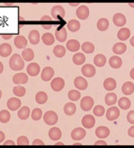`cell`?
Returning <instances> with one entry per match:
<instances>
[{
  "label": "cell",
  "instance_id": "cell-1",
  "mask_svg": "<svg viewBox=\"0 0 134 148\" xmlns=\"http://www.w3.org/2000/svg\"><path fill=\"white\" fill-rule=\"evenodd\" d=\"M10 67L12 71H21L25 67V62L18 53L13 54L10 59Z\"/></svg>",
  "mask_w": 134,
  "mask_h": 148
},
{
  "label": "cell",
  "instance_id": "cell-2",
  "mask_svg": "<svg viewBox=\"0 0 134 148\" xmlns=\"http://www.w3.org/2000/svg\"><path fill=\"white\" fill-rule=\"evenodd\" d=\"M43 120H44L45 124L49 125V126H54V125H56L58 121V115L56 112L48 111L44 114Z\"/></svg>",
  "mask_w": 134,
  "mask_h": 148
},
{
  "label": "cell",
  "instance_id": "cell-3",
  "mask_svg": "<svg viewBox=\"0 0 134 148\" xmlns=\"http://www.w3.org/2000/svg\"><path fill=\"white\" fill-rule=\"evenodd\" d=\"M94 106V99L91 98V97H85V98L82 99L81 101V108L82 111L85 112H88L90 111Z\"/></svg>",
  "mask_w": 134,
  "mask_h": 148
},
{
  "label": "cell",
  "instance_id": "cell-4",
  "mask_svg": "<svg viewBox=\"0 0 134 148\" xmlns=\"http://www.w3.org/2000/svg\"><path fill=\"white\" fill-rule=\"evenodd\" d=\"M51 13H52L53 18L56 19V20L65 18V10H64V8H63L62 6H60V5L54 6L52 9Z\"/></svg>",
  "mask_w": 134,
  "mask_h": 148
},
{
  "label": "cell",
  "instance_id": "cell-5",
  "mask_svg": "<svg viewBox=\"0 0 134 148\" xmlns=\"http://www.w3.org/2000/svg\"><path fill=\"white\" fill-rule=\"evenodd\" d=\"M65 86V81L60 77L54 78V79L51 82V87L54 91L56 92H59L61 91Z\"/></svg>",
  "mask_w": 134,
  "mask_h": 148
},
{
  "label": "cell",
  "instance_id": "cell-6",
  "mask_svg": "<svg viewBox=\"0 0 134 148\" xmlns=\"http://www.w3.org/2000/svg\"><path fill=\"white\" fill-rule=\"evenodd\" d=\"M119 115H120L119 109L115 106L109 108V110L106 112V117H107L109 121H113V120L117 119L119 117Z\"/></svg>",
  "mask_w": 134,
  "mask_h": 148
},
{
  "label": "cell",
  "instance_id": "cell-7",
  "mask_svg": "<svg viewBox=\"0 0 134 148\" xmlns=\"http://www.w3.org/2000/svg\"><path fill=\"white\" fill-rule=\"evenodd\" d=\"M86 135V132L84 128L82 127H76L74 128L71 132V139L74 141H81L82 140Z\"/></svg>",
  "mask_w": 134,
  "mask_h": 148
},
{
  "label": "cell",
  "instance_id": "cell-8",
  "mask_svg": "<svg viewBox=\"0 0 134 148\" xmlns=\"http://www.w3.org/2000/svg\"><path fill=\"white\" fill-rule=\"evenodd\" d=\"M96 120L94 118V116L91 114H86L82 119V125L86 128H92L95 126Z\"/></svg>",
  "mask_w": 134,
  "mask_h": 148
},
{
  "label": "cell",
  "instance_id": "cell-9",
  "mask_svg": "<svg viewBox=\"0 0 134 148\" xmlns=\"http://www.w3.org/2000/svg\"><path fill=\"white\" fill-rule=\"evenodd\" d=\"M76 15L79 19L81 20H85L89 16V9L85 5L80 6L76 10Z\"/></svg>",
  "mask_w": 134,
  "mask_h": 148
},
{
  "label": "cell",
  "instance_id": "cell-10",
  "mask_svg": "<svg viewBox=\"0 0 134 148\" xmlns=\"http://www.w3.org/2000/svg\"><path fill=\"white\" fill-rule=\"evenodd\" d=\"M82 75L88 78H91L93 76H95L96 74V69L94 66L90 65V64H86L84 67L82 68Z\"/></svg>",
  "mask_w": 134,
  "mask_h": 148
},
{
  "label": "cell",
  "instance_id": "cell-11",
  "mask_svg": "<svg viewBox=\"0 0 134 148\" xmlns=\"http://www.w3.org/2000/svg\"><path fill=\"white\" fill-rule=\"evenodd\" d=\"M54 75V71L51 67H46L41 71V79L44 82L51 81Z\"/></svg>",
  "mask_w": 134,
  "mask_h": 148
},
{
  "label": "cell",
  "instance_id": "cell-12",
  "mask_svg": "<svg viewBox=\"0 0 134 148\" xmlns=\"http://www.w3.org/2000/svg\"><path fill=\"white\" fill-rule=\"evenodd\" d=\"M28 81V76L25 73H17L12 77V82L16 84H26Z\"/></svg>",
  "mask_w": 134,
  "mask_h": 148
},
{
  "label": "cell",
  "instance_id": "cell-13",
  "mask_svg": "<svg viewBox=\"0 0 134 148\" xmlns=\"http://www.w3.org/2000/svg\"><path fill=\"white\" fill-rule=\"evenodd\" d=\"M26 71H27V73L29 74V76L35 77L39 73V71H41V67H39V65L37 63H31L27 66Z\"/></svg>",
  "mask_w": 134,
  "mask_h": 148
},
{
  "label": "cell",
  "instance_id": "cell-14",
  "mask_svg": "<svg viewBox=\"0 0 134 148\" xmlns=\"http://www.w3.org/2000/svg\"><path fill=\"white\" fill-rule=\"evenodd\" d=\"M7 105L10 111H17L21 107V100L18 98H11L8 100Z\"/></svg>",
  "mask_w": 134,
  "mask_h": 148
},
{
  "label": "cell",
  "instance_id": "cell-15",
  "mask_svg": "<svg viewBox=\"0 0 134 148\" xmlns=\"http://www.w3.org/2000/svg\"><path fill=\"white\" fill-rule=\"evenodd\" d=\"M95 133L97 135V137H98L100 139H104V138H107L110 135V130L107 127L100 126L96 130Z\"/></svg>",
  "mask_w": 134,
  "mask_h": 148
},
{
  "label": "cell",
  "instance_id": "cell-16",
  "mask_svg": "<svg viewBox=\"0 0 134 148\" xmlns=\"http://www.w3.org/2000/svg\"><path fill=\"white\" fill-rule=\"evenodd\" d=\"M74 85L75 87L79 90H85L88 86V84L85 78L82 77H77L75 80H74Z\"/></svg>",
  "mask_w": 134,
  "mask_h": 148
},
{
  "label": "cell",
  "instance_id": "cell-17",
  "mask_svg": "<svg viewBox=\"0 0 134 148\" xmlns=\"http://www.w3.org/2000/svg\"><path fill=\"white\" fill-rule=\"evenodd\" d=\"M49 137L52 141H58L62 137V132L58 127H52L49 130Z\"/></svg>",
  "mask_w": 134,
  "mask_h": 148
},
{
  "label": "cell",
  "instance_id": "cell-18",
  "mask_svg": "<svg viewBox=\"0 0 134 148\" xmlns=\"http://www.w3.org/2000/svg\"><path fill=\"white\" fill-rule=\"evenodd\" d=\"M113 21L116 26H124L126 24V17L122 13H116L113 15Z\"/></svg>",
  "mask_w": 134,
  "mask_h": 148
},
{
  "label": "cell",
  "instance_id": "cell-19",
  "mask_svg": "<svg viewBox=\"0 0 134 148\" xmlns=\"http://www.w3.org/2000/svg\"><path fill=\"white\" fill-rule=\"evenodd\" d=\"M122 92L126 96H129L134 92V84L131 82H127L122 85Z\"/></svg>",
  "mask_w": 134,
  "mask_h": 148
},
{
  "label": "cell",
  "instance_id": "cell-20",
  "mask_svg": "<svg viewBox=\"0 0 134 148\" xmlns=\"http://www.w3.org/2000/svg\"><path fill=\"white\" fill-rule=\"evenodd\" d=\"M12 52V48L11 46L8 43H3L0 45V56L2 57H7Z\"/></svg>",
  "mask_w": 134,
  "mask_h": 148
},
{
  "label": "cell",
  "instance_id": "cell-21",
  "mask_svg": "<svg viewBox=\"0 0 134 148\" xmlns=\"http://www.w3.org/2000/svg\"><path fill=\"white\" fill-rule=\"evenodd\" d=\"M81 48V45L79 41L76 40H69L67 42V49L70 52H78L79 49Z\"/></svg>",
  "mask_w": 134,
  "mask_h": 148
},
{
  "label": "cell",
  "instance_id": "cell-22",
  "mask_svg": "<svg viewBox=\"0 0 134 148\" xmlns=\"http://www.w3.org/2000/svg\"><path fill=\"white\" fill-rule=\"evenodd\" d=\"M103 86L106 90L113 91V90H115L116 87V82L115 79H113V78H107V79L104 81Z\"/></svg>",
  "mask_w": 134,
  "mask_h": 148
},
{
  "label": "cell",
  "instance_id": "cell-23",
  "mask_svg": "<svg viewBox=\"0 0 134 148\" xmlns=\"http://www.w3.org/2000/svg\"><path fill=\"white\" fill-rule=\"evenodd\" d=\"M14 44L18 49H23L27 45V40L23 36H17L14 40Z\"/></svg>",
  "mask_w": 134,
  "mask_h": 148
},
{
  "label": "cell",
  "instance_id": "cell-24",
  "mask_svg": "<svg viewBox=\"0 0 134 148\" xmlns=\"http://www.w3.org/2000/svg\"><path fill=\"white\" fill-rule=\"evenodd\" d=\"M131 37V30L129 28H126V27H123L121 28L117 33V38H119L120 40H127L128 38Z\"/></svg>",
  "mask_w": 134,
  "mask_h": 148
},
{
  "label": "cell",
  "instance_id": "cell-25",
  "mask_svg": "<svg viewBox=\"0 0 134 148\" xmlns=\"http://www.w3.org/2000/svg\"><path fill=\"white\" fill-rule=\"evenodd\" d=\"M127 51V45L123 42H118L115 43L113 47V52L116 54H123Z\"/></svg>",
  "mask_w": 134,
  "mask_h": 148
},
{
  "label": "cell",
  "instance_id": "cell-26",
  "mask_svg": "<svg viewBox=\"0 0 134 148\" xmlns=\"http://www.w3.org/2000/svg\"><path fill=\"white\" fill-rule=\"evenodd\" d=\"M39 38H41V36H39V32L38 30L34 29L29 33L28 38H29V41L31 44H33V45L38 44L39 42Z\"/></svg>",
  "mask_w": 134,
  "mask_h": 148
},
{
  "label": "cell",
  "instance_id": "cell-27",
  "mask_svg": "<svg viewBox=\"0 0 134 148\" xmlns=\"http://www.w3.org/2000/svg\"><path fill=\"white\" fill-rule=\"evenodd\" d=\"M109 64L113 69H119L122 66V59L117 56H112L109 59Z\"/></svg>",
  "mask_w": 134,
  "mask_h": 148
},
{
  "label": "cell",
  "instance_id": "cell-28",
  "mask_svg": "<svg viewBox=\"0 0 134 148\" xmlns=\"http://www.w3.org/2000/svg\"><path fill=\"white\" fill-rule=\"evenodd\" d=\"M67 37H68V35H67V30L65 27H62L61 29H58L56 31V38L58 41L60 42L66 41Z\"/></svg>",
  "mask_w": 134,
  "mask_h": 148
},
{
  "label": "cell",
  "instance_id": "cell-29",
  "mask_svg": "<svg viewBox=\"0 0 134 148\" xmlns=\"http://www.w3.org/2000/svg\"><path fill=\"white\" fill-rule=\"evenodd\" d=\"M29 114H30V109L27 106H23L18 111V117L22 120L27 119L29 117Z\"/></svg>",
  "mask_w": 134,
  "mask_h": 148
},
{
  "label": "cell",
  "instance_id": "cell-30",
  "mask_svg": "<svg viewBox=\"0 0 134 148\" xmlns=\"http://www.w3.org/2000/svg\"><path fill=\"white\" fill-rule=\"evenodd\" d=\"M76 112V105L72 102H69L65 104L64 106V112L67 115H73Z\"/></svg>",
  "mask_w": 134,
  "mask_h": 148
},
{
  "label": "cell",
  "instance_id": "cell-31",
  "mask_svg": "<svg viewBox=\"0 0 134 148\" xmlns=\"http://www.w3.org/2000/svg\"><path fill=\"white\" fill-rule=\"evenodd\" d=\"M94 64H95L97 67H103V66L106 64V57L103 54H97V56L94 57Z\"/></svg>",
  "mask_w": 134,
  "mask_h": 148
},
{
  "label": "cell",
  "instance_id": "cell-32",
  "mask_svg": "<svg viewBox=\"0 0 134 148\" xmlns=\"http://www.w3.org/2000/svg\"><path fill=\"white\" fill-rule=\"evenodd\" d=\"M22 57L23 60L25 61H31L34 59V52L32 49H29V48H25L23 50V52L22 53Z\"/></svg>",
  "mask_w": 134,
  "mask_h": 148
},
{
  "label": "cell",
  "instance_id": "cell-33",
  "mask_svg": "<svg viewBox=\"0 0 134 148\" xmlns=\"http://www.w3.org/2000/svg\"><path fill=\"white\" fill-rule=\"evenodd\" d=\"M117 101V96L115 93H108L105 97V103L108 106H112V105L115 104Z\"/></svg>",
  "mask_w": 134,
  "mask_h": 148
},
{
  "label": "cell",
  "instance_id": "cell-34",
  "mask_svg": "<svg viewBox=\"0 0 134 148\" xmlns=\"http://www.w3.org/2000/svg\"><path fill=\"white\" fill-rule=\"evenodd\" d=\"M97 27L100 31H106L109 27V21L106 18H100L97 24Z\"/></svg>",
  "mask_w": 134,
  "mask_h": 148
},
{
  "label": "cell",
  "instance_id": "cell-35",
  "mask_svg": "<svg viewBox=\"0 0 134 148\" xmlns=\"http://www.w3.org/2000/svg\"><path fill=\"white\" fill-rule=\"evenodd\" d=\"M54 54L58 58H62L66 54V48L62 45H57L54 48Z\"/></svg>",
  "mask_w": 134,
  "mask_h": 148
},
{
  "label": "cell",
  "instance_id": "cell-36",
  "mask_svg": "<svg viewBox=\"0 0 134 148\" xmlns=\"http://www.w3.org/2000/svg\"><path fill=\"white\" fill-rule=\"evenodd\" d=\"M67 27H68V29L71 31V32H77V31L80 29L81 25L77 20H70L68 23V25H67Z\"/></svg>",
  "mask_w": 134,
  "mask_h": 148
},
{
  "label": "cell",
  "instance_id": "cell-37",
  "mask_svg": "<svg viewBox=\"0 0 134 148\" xmlns=\"http://www.w3.org/2000/svg\"><path fill=\"white\" fill-rule=\"evenodd\" d=\"M118 105H119V107L122 109V110H128V109L131 107V102L128 98L123 97V98H121L119 100H118Z\"/></svg>",
  "mask_w": 134,
  "mask_h": 148
},
{
  "label": "cell",
  "instance_id": "cell-38",
  "mask_svg": "<svg viewBox=\"0 0 134 148\" xmlns=\"http://www.w3.org/2000/svg\"><path fill=\"white\" fill-rule=\"evenodd\" d=\"M42 41L45 45H52L54 42V37L53 36V34L51 33H45L42 36Z\"/></svg>",
  "mask_w": 134,
  "mask_h": 148
},
{
  "label": "cell",
  "instance_id": "cell-39",
  "mask_svg": "<svg viewBox=\"0 0 134 148\" xmlns=\"http://www.w3.org/2000/svg\"><path fill=\"white\" fill-rule=\"evenodd\" d=\"M48 100V96L45 92H38L36 95V101L38 104H44L46 103V101Z\"/></svg>",
  "mask_w": 134,
  "mask_h": 148
},
{
  "label": "cell",
  "instance_id": "cell-40",
  "mask_svg": "<svg viewBox=\"0 0 134 148\" xmlns=\"http://www.w3.org/2000/svg\"><path fill=\"white\" fill-rule=\"evenodd\" d=\"M72 60H73V63L75 64V65H82V64L85 63V56L82 53H75L73 56Z\"/></svg>",
  "mask_w": 134,
  "mask_h": 148
},
{
  "label": "cell",
  "instance_id": "cell-41",
  "mask_svg": "<svg viewBox=\"0 0 134 148\" xmlns=\"http://www.w3.org/2000/svg\"><path fill=\"white\" fill-rule=\"evenodd\" d=\"M82 52H85V53H92L95 51V46L91 42H85L84 44H82Z\"/></svg>",
  "mask_w": 134,
  "mask_h": 148
},
{
  "label": "cell",
  "instance_id": "cell-42",
  "mask_svg": "<svg viewBox=\"0 0 134 148\" xmlns=\"http://www.w3.org/2000/svg\"><path fill=\"white\" fill-rule=\"evenodd\" d=\"M10 120V114L9 111L7 110H2L0 112V122L5 124L8 123Z\"/></svg>",
  "mask_w": 134,
  "mask_h": 148
},
{
  "label": "cell",
  "instance_id": "cell-43",
  "mask_svg": "<svg viewBox=\"0 0 134 148\" xmlns=\"http://www.w3.org/2000/svg\"><path fill=\"white\" fill-rule=\"evenodd\" d=\"M41 116H42V111L39 108H35L32 112V114H31V117H32V119L35 120V121H38V120L41 118Z\"/></svg>",
  "mask_w": 134,
  "mask_h": 148
},
{
  "label": "cell",
  "instance_id": "cell-44",
  "mask_svg": "<svg viewBox=\"0 0 134 148\" xmlns=\"http://www.w3.org/2000/svg\"><path fill=\"white\" fill-rule=\"evenodd\" d=\"M69 99L72 101H76L78 99H80L81 98V93L78 90H70L69 92Z\"/></svg>",
  "mask_w": 134,
  "mask_h": 148
},
{
  "label": "cell",
  "instance_id": "cell-45",
  "mask_svg": "<svg viewBox=\"0 0 134 148\" xmlns=\"http://www.w3.org/2000/svg\"><path fill=\"white\" fill-rule=\"evenodd\" d=\"M13 93L16 97H23L25 95V88L23 86H15L13 88Z\"/></svg>",
  "mask_w": 134,
  "mask_h": 148
},
{
  "label": "cell",
  "instance_id": "cell-46",
  "mask_svg": "<svg viewBox=\"0 0 134 148\" xmlns=\"http://www.w3.org/2000/svg\"><path fill=\"white\" fill-rule=\"evenodd\" d=\"M104 112H105V109L103 106H101V105H98L93 110V114L96 116H102L104 114Z\"/></svg>",
  "mask_w": 134,
  "mask_h": 148
},
{
  "label": "cell",
  "instance_id": "cell-47",
  "mask_svg": "<svg viewBox=\"0 0 134 148\" xmlns=\"http://www.w3.org/2000/svg\"><path fill=\"white\" fill-rule=\"evenodd\" d=\"M17 145H28L29 141L25 136H21V137H19L17 140Z\"/></svg>",
  "mask_w": 134,
  "mask_h": 148
},
{
  "label": "cell",
  "instance_id": "cell-48",
  "mask_svg": "<svg viewBox=\"0 0 134 148\" xmlns=\"http://www.w3.org/2000/svg\"><path fill=\"white\" fill-rule=\"evenodd\" d=\"M127 119H128V122L129 123L134 125V111L129 112V114L127 115Z\"/></svg>",
  "mask_w": 134,
  "mask_h": 148
},
{
  "label": "cell",
  "instance_id": "cell-49",
  "mask_svg": "<svg viewBox=\"0 0 134 148\" xmlns=\"http://www.w3.org/2000/svg\"><path fill=\"white\" fill-rule=\"evenodd\" d=\"M33 145H44V143H43L41 140H38V139H36V140H34V142L32 143Z\"/></svg>",
  "mask_w": 134,
  "mask_h": 148
},
{
  "label": "cell",
  "instance_id": "cell-50",
  "mask_svg": "<svg viewBox=\"0 0 134 148\" xmlns=\"http://www.w3.org/2000/svg\"><path fill=\"white\" fill-rule=\"evenodd\" d=\"M128 134L129 137H132L134 138V127H131L129 128V130H128Z\"/></svg>",
  "mask_w": 134,
  "mask_h": 148
},
{
  "label": "cell",
  "instance_id": "cell-51",
  "mask_svg": "<svg viewBox=\"0 0 134 148\" xmlns=\"http://www.w3.org/2000/svg\"><path fill=\"white\" fill-rule=\"evenodd\" d=\"M4 145H15V143L13 141H11V140H9V141L4 143Z\"/></svg>",
  "mask_w": 134,
  "mask_h": 148
},
{
  "label": "cell",
  "instance_id": "cell-52",
  "mask_svg": "<svg viewBox=\"0 0 134 148\" xmlns=\"http://www.w3.org/2000/svg\"><path fill=\"white\" fill-rule=\"evenodd\" d=\"M4 140H5V134H4V132L0 131V143H2Z\"/></svg>",
  "mask_w": 134,
  "mask_h": 148
},
{
  "label": "cell",
  "instance_id": "cell-53",
  "mask_svg": "<svg viewBox=\"0 0 134 148\" xmlns=\"http://www.w3.org/2000/svg\"><path fill=\"white\" fill-rule=\"evenodd\" d=\"M106 145L107 143H106V142H104V141H98V142L95 143V145Z\"/></svg>",
  "mask_w": 134,
  "mask_h": 148
},
{
  "label": "cell",
  "instance_id": "cell-54",
  "mask_svg": "<svg viewBox=\"0 0 134 148\" xmlns=\"http://www.w3.org/2000/svg\"><path fill=\"white\" fill-rule=\"evenodd\" d=\"M12 37V35H10V34H9V35H2V38H4V40H10V38Z\"/></svg>",
  "mask_w": 134,
  "mask_h": 148
},
{
  "label": "cell",
  "instance_id": "cell-55",
  "mask_svg": "<svg viewBox=\"0 0 134 148\" xmlns=\"http://www.w3.org/2000/svg\"><path fill=\"white\" fill-rule=\"evenodd\" d=\"M41 20H42V21H44V20H47V21H50V20H52V18H51L50 16H47V15H45V16H43V17H41Z\"/></svg>",
  "mask_w": 134,
  "mask_h": 148
},
{
  "label": "cell",
  "instance_id": "cell-56",
  "mask_svg": "<svg viewBox=\"0 0 134 148\" xmlns=\"http://www.w3.org/2000/svg\"><path fill=\"white\" fill-rule=\"evenodd\" d=\"M4 71V66L2 64V62H0V74H1Z\"/></svg>",
  "mask_w": 134,
  "mask_h": 148
},
{
  "label": "cell",
  "instance_id": "cell-57",
  "mask_svg": "<svg viewBox=\"0 0 134 148\" xmlns=\"http://www.w3.org/2000/svg\"><path fill=\"white\" fill-rule=\"evenodd\" d=\"M42 27H43L44 29H50L51 27H52V25H42Z\"/></svg>",
  "mask_w": 134,
  "mask_h": 148
},
{
  "label": "cell",
  "instance_id": "cell-58",
  "mask_svg": "<svg viewBox=\"0 0 134 148\" xmlns=\"http://www.w3.org/2000/svg\"><path fill=\"white\" fill-rule=\"evenodd\" d=\"M131 77L134 80V69H132L131 71Z\"/></svg>",
  "mask_w": 134,
  "mask_h": 148
},
{
  "label": "cell",
  "instance_id": "cell-59",
  "mask_svg": "<svg viewBox=\"0 0 134 148\" xmlns=\"http://www.w3.org/2000/svg\"><path fill=\"white\" fill-rule=\"evenodd\" d=\"M131 44L132 47H134V36L131 38Z\"/></svg>",
  "mask_w": 134,
  "mask_h": 148
},
{
  "label": "cell",
  "instance_id": "cell-60",
  "mask_svg": "<svg viewBox=\"0 0 134 148\" xmlns=\"http://www.w3.org/2000/svg\"><path fill=\"white\" fill-rule=\"evenodd\" d=\"M79 5V4H73V3H70V6H72V7H74V6H78Z\"/></svg>",
  "mask_w": 134,
  "mask_h": 148
},
{
  "label": "cell",
  "instance_id": "cell-61",
  "mask_svg": "<svg viewBox=\"0 0 134 148\" xmlns=\"http://www.w3.org/2000/svg\"><path fill=\"white\" fill-rule=\"evenodd\" d=\"M129 6H131V8H134V4H133V3H129Z\"/></svg>",
  "mask_w": 134,
  "mask_h": 148
},
{
  "label": "cell",
  "instance_id": "cell-62",
  "mask_svg": "<svg viewBox=\"0 0 134 148\" xmlns=\"http://www.w3.org/2000/svg\"><path fill=\"white\" fill-rule=\"evenodd\" d=\"M63 145V143H56V145Z\"/></svg>",
  "mask_w": 134,
  "mask_h": 148
},
{
  "label": "cell",
  "instance_id": "cell-63",
  "mask_svg": "<svg viewBox=\"0 0 134 148\" xmlns=\"http://www.w3.org/2000/svg\"><path fill=\"white\" fill-rule=\"evenodd\" d=\"M1 97H2V91L0 90V99H1Z\"/></svg>",
  "mask_w": 134,
  "mask_h": 148
}]
</instances>
